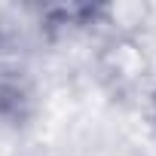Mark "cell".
<instances>
[{"label": "cell", "instance_id": "1", "mask_svg": "<svg viewBox=\"0 0 156 156\" xmlns=\"http://www.w3.org/2000/svg\"><path fill=\"white\" fill-rule=\"evenodd\" d=\"M153 113H156V95H153Z\"/></svg>", "mask_w": 156, "mask_h": 156}]
</instances>
